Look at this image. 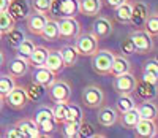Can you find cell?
Masks as SVG:
<instances>
[{"label":"cell","mask_w":158,"mask_h":138,"mask_svg":"<svg viewBox=\"0 0 158 138\" xmlns=\"http://www.w3.org/2000/svg\"><path fill=\"white\" fill-rule=\"evenodd\" d=\"M114 56H115V52H112L111 49H97L90 56V65L94 68V72L101 76L109 75Z\"/></svg>","instance_id":"cell-1"},{"label":"cell","mask_w":158,"mask_h":138,"mask_svg":"<svg viewBox=\"0 0 158 138\" xmlns=\"http://www.w3.org/2000/svg\"><path fill=\"white\" fill-rule=\"evenodd\" d=\"M104 100H106V95H104L103 89L95 86V84H90V86H85L82 89V94H81V102L85 108H90V109H98L100 106L104 105Z\"/></svg>","instance_id":"cell-2"},{"label":"cell","mask_w":158,"mask_h":138,"mask_svg":"<svg viewBox=\"0 0 158 138\" xmlns=\"http://www.w3.org/2000/svg\"><path fill=\"white\" fill-rule=\"evenodd\" d=\"M49 99L54 103H68L71 100V86L65 79H54L51 86H48Z\"/></svg>","instance_id":"cell-3"},{"label":"cell","mask_w":158,"mask_h":138,"mask_svg":"<svg viewBox=\"0 0 158 138\" xmlns=\"http://www.w3.org/2000/svg\"><path fill=\"white\" fill-rule=\"evenodd\" d=\"M130 38L135 45V52L138 54H149L155 49V38L150 37L144 29H136L130 33Z\"/></svg>","instance_id":"cell-4"},{"label":"cell","mask_w":158,"mask_h":138,"mask_svg":"<svg viewBox=\"0 0 158 138\" xmlns=\"http://www.w3.org/2000/svg\"><path fill=\"white\" fill-rule=\"evenodd\" d=\"M74 48L77 51L79 56H92L97 49H98V38L92 33V32H85V33H79L74 38Z\"/></svg>","instance_id":"cell-5"},{"label":"cell","mask_w":158,"mask_h":138,"mask_svg":"<svg viewBox=\"0 0 158 138\" xmlns=\"http://www.w3.org/2000/svg\"><path fill=\"white\" fill-rule=\"evenodd\" d=\"M59 38L62 40H74L81 33V24L76 18H59Z\"/></svg>","instance_id":"cell-6"},{"label":"cell","mask_w":158,"mask_h":138,"mask_svg":"<svg viewBox=\"0 0 158 138\" xmlns=\"http://www.w3.org/2000/svg\"><path fill=\"white\" fill-rule=\"evenodd\" d=\"M136 76L131 73V72H127V73H122V75H117L114 76L112 79V87L114 91L118 94V95H125V94H133L135 91V86H136Z\"/></svg>","instance_id":"cell-7"},{"label":"cell","mask_w":158,"mask_h":138,"mask_svg":"<svg viewBox=\"0 0 158 138\" xmlns=\"http://www.w3.org/2000/svg\"><path fill=\"white\" fill-rule=\"evenodd\" d=\"M5 102L13 109H24L30 100H29L27 92H25V89L22 86H15L13 91L5 97Z\"/></svg>","instance_id":"cell-8"},{"label":"cell","mask_w":158,"mask_h":138,"mask_svg":"<svg viewBox=\"0 0 158 138\" xmlns=\"http://www.w3.org/2000/svg\"><path fill=\"white\" fill-rule=\"evenodd\" d=\"M30 8L32 5L29 3V0H8L6 11L13 16L15 21H21L30 15Z\"/></svg>","instance_id":"cell-9"},{"label":"cell","mask_w":158,"mask_h":138,"mask_svg":"<svg viewBox=\"0 0 158 138\" xmlns=\"http://www.w3.org/2000/svg\"><path fill=\"white\" fill-rule=\"evenodd\" d=\"M149 18V7L142 2H135L131 3V16H130V24L135 25L136 29H141Z\"/></svg>","instance_id":"cell-10"},{"label":"cell","mask_w":158,"mask_h":138,"mask_svg":"<svg viewBox=\"0 0 158 138\" xmlns=\"http://www.w3.org/2000/svg\"><path fill=\"white\" fill-rule=\"evenodd\" d=\"M112 32H114V24L104 16H98L94 21V24H92V33H94L98 40L108 38Z\"/></svg>","instance_id":"cell-11"},{"label":"cell","mask_w":158,"mask_h":138,"mask_svg":"<svg viewBox=\"0 0 158 138\" xmlns=\"http://www.w3.org/2000/svg\"><path fill=\"white\" fill-rule=\"evenodd\" d=\"M46 19H48V15L33 11L32 15H29L25 18V27H27V30L32 35H41V30L46 24Z\"/></svg>","instance_id":"cell-12"},{"label":"cell","mask_w":158,"mask_h":138,"mask_svg":"<svg viewBox=\"0 0 158 138\" xmlns=\"http://www.w3.org/2000/svg\"><path fill=\"white\" fill-rule=\"evenodd\" d=\"M133 130L139 138H153L156 136V119H139Z\"/></svg>","instance_id":"cell-13"},{"label":"cell","mask_w":158,"mask_h":138,"mask_svg":"<svg viewBox=\"0 0 158 138\" xmlns=\"http://www.w3.org/2000/svg\"><path fill=\"white\" fill-rule=\"evenodd\" d=\"M98 124L103 127H111L118 121V111L114 106H100L97 114Z\"/></svg>","instance_id":"cell-14"},{"label":"cell","mask_w":158,"mask_h":138,"mask_svg":"<svg viewBox=\"0 0 158 138\" xmlns=\"http://www.w3.org/2000/svg\"><path fill=\"white\" fill-rule=\"evenodd\" d=\"M32 78H33L32 81L38 82V84H41L44 87H48V86H51L52 82H54L56 73L51 72L49 68H46L44 65H40V67H35V70L32 73Z\"/></svg>","instance_id":"cell-15"},{"label":"cell","mask_w":158,"mask_h":138,"mask_svg":"<svg viewBox=\"0 0 158 138\" xmlns=\"http://www.w3.org/2000/svg\"><path fill=\"white\" fill-rule=\"evenodd\" d=\"M27 72H29V59L16 56L8 65V73L15 78H22L24 75H27Z\"/></svg>","instance_id":"cell-16"},{"label":"cell","mask_w":158,"mask_h":138,"mask_svg":"<svg viewBox=\"0 0 158 138\" xmlns=\"http://www.w3.org/2000/svg\"><path fill=\"white\" fill-rule=\"evenodd\" d=\"M79 13V0H60L59 18H76Z\"/></svg>","instance_id":"cell-17"},{"label":"cell","mask_w":158,"mask_h":138,"mask_svg":"<svg viewBox=\"0 0 158 138\" xmlns=\"http://www.w3.org/2000/svg\"><path fill=\"white\" fill-rule=\"evenodd\" d=\"M103 8V0H79V11L85 16H98Z\"/></svg>","instance_id":"cell-18"},{"label":"cell","mask_w":158,"mask_h":138,"mask_svg":"<svg viewBox=\"0 0 158 138\" xmlns=\"http://www.w3.org/2000/svg\"><path fill=\"white\" fill-rule=\"evenodd\" d=\"M16 127H19L24 132L25 138H38V136H41V132H40L36 122L32 118H24V119L18 121Z\"/></svg>","instance_id":"cell-19"},{"label":"cell","mask_w":158,"mask_h":138,"mask_svg":"<svg viewBox=\"0 0 158 138\" xmlns=\"http://www.w3.org/2000/svg\"><path fill=\"white\" fill-rule=\"evenodd\" d=\"M44 67L49 68L51 72H54L56 75L60 73L63 68H65V64H63V60H62V56H60L59 49H56V51H48V56H46V60H44Z\"/></svg>","instance_id":"cell-20"},{"label":"cell","mask_w":158,"mask_h":138,"mask_svg":"<svg viewBox=\"0 0 158 138\" xmlns=\"http://www.w3.org/2000/svg\"><path fill=\"white\" fill-rule=\"evenodd\" d=\"M155 87L156 86H153V84H150V82L141 79V81H136V86H135L133 92H136V95L139 99H142V100H152L155 97V94H156Z\"/></svg>","instance_id":"cell-21"},{"label":"cell","mask_w":158,"mask_h":138,"mask_svg":"<svg viewBox=\"0 0 158 138\" xmlns=\"http://www.w3.org/2000/svg\"><path fill=\"white\" fill-rule=\"evenodd\" d=\"M127 72H131V64L130 60L123 56H114V60H112V65H111V70H109V75L112 76H117V75H122V73H127Z\"/></svg>","instance_id":"cell-22"},{"label":"cell","mask_w":158,"mask_h":138,"mask_svg":"<svg viewBox=\"0 0 158 138\" xmlns=\"http://www.w3.org/2000/svg\"><path fill=\"white\" fill-rule=\"evenodd\" d=\"M136 109H138L141 119H156L158 109H156V105L152 100H144L139 105L136 103Z\"/></svg>","instance_id":"cell-23"},{"label":"cell","mask_w":158,"mask_h":138,"mask_svg":"<svg viewBox=\"0 0 158 138\" xmlns=\"http://www.w3.org/2000/svg\"><path fill=\"white\" fill-rule=\"evenodd\" d=\"M59 52H60V56H62V60H63L65 67H74L76 65L79 54H77L74 45H65L63 48L59 49Z\"/></svg>","instance_id":"cell-24"},{"label":"cell","mask_w":158,"mask_h":138,"mask_svg":"<svg viewBox=\"0 0 158 138\" xmlns=\"http://www.w3.org/2000/svg\"><path fill=\"white\" fill-rule=\"evenodd\" d=\"M41 37L48 41H56L59 40V27H57V19L56 18H48L46 24L41 30Z\"/></svg>","instance_id":"cell-25"},{"label":"cell","mask_w":158,"mask_h":138,"mask_svg":"<svg viewBox=\"0 0 158 138\" xmlns=\"http://www.w3.org/2000/svg\"><path fill=\"white\" fill-rule=\"evenodd\" d=\"M139 119H141V116H139L136 108H131L128 111L120 113V124L123 129H128V130H133Z\"/></svg>","instance_id":"cell-26"},{"label":"cell","mask_w":158,"mask_h":138,"mask_svg":"<svg viewBox=\"0 0 158 138\" xmlns=\"http://www.w3.org/2000/svg\"><path fill=\"white\" fill-rule=\"evenodd\" d=\"M48 56V49L44 46H35L32 54L29 56V64H32L33 67H40V65H44Z\"/></svg>","instance_id":"cell-27"},{"label":"cell","mask_w":158,"mask_h":138,"mask_svg":"<svg viewBox=\"0 0 158 138\" xmlns=\"http://www.w3.org/2000/svg\"><path fill=\"white\" fill-rule=\"evenodd\" d=\"M114 16L118 22H122V24H128L130 22V16H131V3L128 2H123L122 5H118L115 10H114Z\"/></svg>","instance_id":"cell-28"},{"label":"cell","mask_w":158,"mask_h":138,"mask_svg":"<svg viewBox=\"0 0 158 138\" xmlns=\"http://www.w3.org/2000/svg\"><path fill=\"white\" fill-rule=\"evenodd\" d=\"M115 108L118 113H123L128 111L131 108H136V100L133 99L131 94H125V95H118V100L115 103Z\"/></svg>","instance_id":"cell-29"},{"label":"cell","mask_w":158,"mask_h":138,"mask_svg":"<svg viewBox=\"0 0 158 138\" xmlns=\"http://www.w3.org/2000/svg\"><path fill=\"white\" fill-rule=\"evenodd\" d=\"M16 86V78L8 75H0V95L5 99L6 95L13 91V87Z\"/></svg>","instance_id":"cell-30"},{"label":"cell","mask_w":158,"mask_h":138,"mask_svg":"<svg viewBox=\"0 0 158 138\" xmlns=\"http://www.w3.org/2000/svg\"><path fill=\"white\" fill-rule=\"evenodd\" d=\"M24 89H25V92H27L29 100H32V102H38L44 95V86L38 84V82H35V81L29 82V86L24 87Z\"/></svg>","instance_id":"cell-31"},{"label":"cell","mask_w":158,"mask_h":138,"mask_svg":"<svg viewBox=\"0 0 158 138\" xmlns=\"http://www.w3.org/2000/svg\"><path fill=\"white\" fill-rule=\"evenodd\" d=\"M15 25H16V21L13 19V16L6 10L0 11V32H2V35H6Z\"/></svg>","instance_id":"cell-32"},{"label":"cell","mask_w":158,"mask_h":138,"mask_svg":"<svg viewBox=\"0 0 158 138\" xmlns=\"http://www.w3.org/2000/svg\"><path fill=\"white\" fill-rule=\"evenodd\" d=\"M65 121H71V122H81L82 121V111L79 105L76 103H67V114H65Z\"/></svg>","instance_id":"cell-33"},{"label":"cell","mask_w":158,"mask_h":138,"mask_svg":"<svg viewBox=\"0 0 158 138\" xmlns=\"http://www.w3.org/2000/svg\"><path fill=\"white\" fill-rule=\"evenodd\" d=\"M144 30H146L150 37H153V38H156V35H158V16L155 15H149V18L146 19V22H144Z\"/></svg>","instance_id":"cell-34"},{"label":"cell","mask_w":158,"mask_h":138,"mask_svg":"<svg viewBox=\"0 0 158 138\" xmlns=\"http://www.w3.org/2000/svg\"><path fill=\"white\" fill-rule=\"evenodd\" d=\"M33 48H35V43L32 40H22L21 43L18 45V54L16 56H19V57H24V59H29V56L32 54V51H33Z\"/></svg>","instance_id":"cell-35"},{"label":"cell","mask_w":158,"mask_h":138,"mask_svg":"<svg viewBox=\"0 0 158 138\" xmlns=\"http://www.w3.org/2000/svg\"><path fill=\"white\" fill-rule=\"evenodd\" d=\"M63 135L67 138H77L79 136V122H71V121H63Z\"/></svg>","instance_id":"cell-36"},{"label":"cell","mask_w":158,"mask_h":138,"mask_svg":"<svg viewBox=\"0 0 158 138\" xmlns=\"http://www.w3.org/2000/svg\"><path fill=\"white\" fill-rule=\"evenodd\" d=\"M32 119L36 122V126H38V124H41V122H44V121H48V119H52V109L49 106H40L35 111Z\"/></svg>","instance_id":"cell-37"},{"label":"cell","mask_w":158,"mask_h":138,"mask_svg":"<svg viewBox=\"0 0 158 138\" xmlns=\"http://www.w3.org/2000/svg\"><path fill=\"white\" fill-rule=\"evenodd\" d=\"M6 37H8V45L13 46V48H18V45L25 38L24 37V32L19 30V29H16V27H13V29L6 33Z\"/></svg>","instance_id":"cell-38"},{"label":"cell","mask_w":158,"mask_h":138,"mask_svg":"<svg viewBox=\"0 0 158 138\" xmlns=\"http://www.w3.org/2000/svg\"><path fill=\"white\" fill-rule=\"evenodd\" d=\"M52 109V118L57 124H62L65 121V114H67V103H56Z\"/></svg>","instance_id":"cell-39"},{"label":"cell","mask_w":158,"mask_h":138,"mask_svg":"<svg viewBox=\"0 0 158 138\" xmlns=\"http://www.w3.org/2000/svg\"><path fill=\"white\" fill-rule=\"evenodd\" d=\"M56 126H57V122L54 121V118H52V119H48L41 124H38V129H40V132H41V135H49V133H52L56 130Z\"/></svg>","instance_id":"cell-40"},{"label":"cell","mask_w":158,"mask_h":138,"mask_svg":"<svg viewBox=\"0 0 158 138\" xmlns=\"http://www.w3.org/2000/svg\"><path fill=\"white\" fill-rule=\"evenodd\" d=\"M94 135H95V132H94V127H92V124L82 119L81 122H79V136L90 138V136H94Z\"/></svg>","instance_id":"cell-41"},{"label":"cell","mask_w":158,"mask_h":138,"mask_svg":"<svg viewBox=\"0 0 158 138\" xmlns=\"http://www.w3.org/2000/svg\"><path fill=\"white\" fill-rule=\"evenodd\" d=\"M49 7H51V0H33L32 2V8L38 13H44V15H48Z\"/></svg>","instance_id":"cell-42"},{"label":"cell","mask_w":158,"mask_h":138,"mask_svg":"<svg viewBox=\"0 0 158 138\" xmlns=\"http://www.w3.org/2000/svg\"><path fill=\"white\" fill-rule=\"evenodd\" d=\"M120 51L123 52V56H128V54H135V45H133V41H131L130 37L120 41Z\"/></svg>","instance_id":"cell-43"},{"label":"cell","mask_w":158,"mask_h":138,"mask_svg":"<svg viewBox=\"0 0 158 138\" xmlns=\"http://www.w3.org/2000/svg\"><path fill=\"white\" fill-rule=\"evenodd\" d=\"M5 136H8V138H25V135H24V132L19 129V127H11V129H8L6 132H5Z\"/></svg>","instance_id":"cell-44"},{"label":"cell","mask_w":158,"mask_h":138,"mask_svg":"<svg viewBox=\"0 0 158 138\" xmlns=\"http://www.w3.org/2000/svg\"><path fill=\"white\" fill-rule=\"evenodd\" d=\"M144 72L158 75V64H156V59H150V60H147L146 64H144Z\"/></svg>","instance_id":"cell-45"},{"label":"cell","mask_w":158,"mask_h":138,"mask_svg":"<svg viewBox=\"0 0 158 138\" xmlns=\"http://www.w3.org/2000/svg\"><path fill=\"white\" fill-rule=\"evenodd\" d=\"M156 78H158V75H155V73H149V72H144V76H142L144 81L150 82V84H153V86H156Z\"/></svg>","instance_id":"cell-46"},{"label":"cell","mask_w":158,"mask_h":138,"mask_svg":"<svg viewBox=\"0 0 158 138\" xmlns=\"http://www.w3.org/2000/svg\"><path fill=\"white\" fill-rule=\"evenodd\" d=\"M123 2H127V0H104L106 7H108V8H111V10H115L118 5H122Z\"/></svg>","instance_id":"cell-47"},{"label":"cell","mask_w":158,"mask_h":138,"mask_svg":"<svg viewBox=\"0 0 158 138\" xmlns=\"http://www.w3.org/2000/svg\"><path fill=\"white\" fill-rule=\"evenodd\" d=\"M8 7V0H0V11H5Z\"/></svg>","instance_id":"cell-48"},{"label":"cell","mask_w":158,"mask_h":138,"mask_svg":"<svg viewBox=\"0 0 158 138\" xmlns=\"http://www.w3.org/2000/svg\"><path fill=\"white\" fill-rule=\"evenodd\" d=\"M3 103H5V99L0 95V111H2V108H3Z\"/></svg>","instance_id":"cell-49"},{"label":"cell","mask_w":158,"mask_h":138,"mask_svg":"<svg viewBox=\"0 0 158 138\" xmlns=\"http://www.w3.org/2000/svg\"><path fill=\"white\" fill-rule=\"evenodd\" d=\"M3 60H5V57H3V54H2V51H0V67H2Z\"/></svg>","instance_id":"cell-50"},{"label":"cell","mask_w":158,"mask_h":138,"mask_svg":"<svg viewBox=\"0 0 158 138\" xmlns=\"http://www.w3.org/2000/svg\"><path fill=\"white\" fill-rule=\"evenodd\" d=\"M2 37H3V35H2V32H0V40H2Z\"/></svg>","instance_id":"cell-51"}]
</instances>
